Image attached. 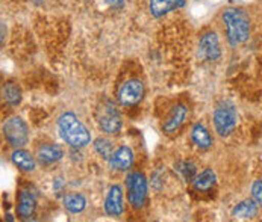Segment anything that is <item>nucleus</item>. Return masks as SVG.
<instances>
[{"mask_svg": "<svg viewBox=\"0 0 262 222\" xmlns=\"http://www.w3.org/2000/svg\"><path fill=\"white\" fill-rule=\"evenodd\" d=\"M105 212L108 216L118 218L124 212V203H123V189L120 185H113L110 187L106 198H105Z\"/></svg>", "mask_w": 262, "mask_h": 222, "instance_id": "obj_9", "label": "nucleus"}, {"mask_svg": "<svg viewBox=\"0 0 262 222\" xmlns=\"http://www.w3.org/2000/svg\"><path fill=\"white\" fill-rule=\"evenodd\" d=\"M64 207L70 213H80L86 207V200L82 193H67L64 196Z\"/></svg>", "mask_w": 262, "mask_h": 222, "instance_id": "obj_19", "label": "nucleus"}, {"mask_svg": "<svg viewBox=\"0 0 262 222\" xmlns=\"http://www.w3.org/2000/svg\"><path fill=\"white\" fill-rule=\"evenodd\" d=\"M126 189H127V200L129 204L134 209H143L147 200V179L143 172L135 171V172H129L126 177Z\"/></svg>", "mask_w": 262, "mask_h": 222, "instance_id": "obj_4", "label": "nucleus"}, {"mask_svg": "<svg viewBox=\"0 0 262 222\" xmlns=\"http://www.w3.org/2000/svg\"><path fill=\"white\" fill-rule=\"evenodd\" d=\"M62 187H64V180L59 177V179H56V180H55V183H53V189H55V192H59Z\"/></svg>", "mask_w": 262, "mask_h": 222, "instance_id": "obj_24", "label": "nucleus"}, {"mask_svg": "<svg viewBox=\"0 0 262 222\" xmlns=\"http://www.w3.org/2000/svg\"><path fill=\"white\" fill-rule=\"evenodd\" d=\"M2 94H3V98L8 105L11 106H17L20 105L21 102V89L17 83L14 82H8L3 85V89H2Z\"/></svg>", "mask_w": 262, "mask_h": 222, "instance_id": "obj_20", "label": "nucleus"}, {"mask_svg": "<svg viewBox=\"0 0 262 222\" xmlns=\"http://www.w3.org/2000/svg\"><path fill=\"white\" fill-rule=\"evenodd\" d=\"M144 97V85L138 79H130L123 83L118 91V102L123 106H135Z\"/></svg>", "mask_w": 262, "mask_h": 222, "instance_id": "obj_7", "label": "nucleus"}, {"mask_svg": "<svg viewBox=\"0 0 262 222\" xmlns=\"http://www.w3.org/2000/svg\"><path fill=\"white\" fill-rule=\"evenodd\" d=\"M2 44H5V24H2Z\"/></svg>", "mask_w": 262, "mask_h": 222, "instance_id": "obj_26", "label": "nucleus"}, {"mask_svg": "<svg viewBox=\"0 0 262 222\" xmlns=\"http://www.w3.org/2000/svg\"><path fill=\"white\" fill-rule=\"evenodd\" d=\"M3 136L9 145L15 148L25 147L29 142V127L20 116H12L3 124Z\"/></svg>", "mask_w": 262, "mask_h": 222, "instance_id": "obj_5", "label": "nucleus"}, {"mask_svg": "<svg viewBox=\"0 0 262 222\" xmlns=\"http://www.w3.org/2000/svg\"><path fill=\"white\" fill-rule=\"evenodd\" d=\"M227 41L232 47L243 44L250 35V18L243 9H226L223 12Z\"/></svg>", "mask_w": 262, "mask_h": 222, "instance_id": "obj_2", "label": "nucleus"}, {"mask_svg": "<svg viewBox=\"0 0 262 222\" xmlns=\"http://www.w3.org/2000/svg\"><path fill=\"white\" fill-rule=\"evenodd\" d=\"M11 160H12V163H14L18 169H21V171H25V172H32V171H35V168H37L35 157H34L31 153H28L26 150H21V148H17V150L11 154Z\"/></svg>", "mask_w": 262, "mask_h": 222, "instance_id": "obj_15", "label": "nucleus"}, {"mask_svg": "<svg viewBox=\"0 0 262 222\" xmlns=\"http://www.w3.org/2000/svg\"><path fill=\"white\" fill-rule=\"evenodd\" d=\"M37 209V198L31 190H21L18 195L17 212L21 219H29Z\"/></svg>", "mask_w": 262, "mask_h": 222, "instance_id": "obj_14", "label": "nucleus"}, {"mask_svg": "<svg viewBox=\"0 0 262 222\" xmlns=\"http://www.w3.org/2000/svg\"><path fill=\"white\" fill-rule=\"evenodd\" d=\"M199 53L205 61H219L222 56L220 39L215 32L203 34L199 41Z\"/></svg>", "mask_w": 262, "mask_h": 222, "instance_id": "obj_8", "label": "nucleus"}, {"mask_svg": "<svg viewBox=\"0 0 262 222\" xmlns=\"http://www.w3.org/2000/svg\"><path fill=\"white\" fill-rule=\"evenodd\" d=\"M215 182H217L215 172L211 168H206L200 174L195 176V179L192 180V187L197 192H208V190H211L214 187Z\"/></svg>", "mask_w": 262, "mask_h": 222, "instance_id": "obj_16", "label": "nucleus"}, {"mask_svg": "<svg viewBox=\"0 0 262 222\" xmlns=\"http://www.w3.org/2000/svg\"><path fill=\"white\" fill-rule=\"evenodd\" d=\"M97 122H99V127L108 135H117L123 126L121 113L111 102H106L99 108Z\"/></svg>", "mask_w": 262, "mask_h": 222, "instance_id": "obj_6", "label": "nucleus"}, {"mask_svg": "<svg viewBox=\"0 0 262 222\" xmlns=\"http://www.w3.org/2000/svg\"><path fill=\"white\" fill-rule=\"evenodd\" d=\"M185 6V0H150V14L155 18L164 17L168 12L178 11Z\"/></svg>", "mask_w": 262, "mask_h": 222, "instance_id": "obj_12", "label": "nucleus"}, {"mask_svg": "<svg viewBox=\"0 0 262 222\" xmlns=\"http://www.w3.org/2000/svg\"><path fill=\"white\" fill-rule=\"evenodd\" d=\"M188 116V109L185 105H176L171 112L168 113L167 119L164 121L162 124V130L167 133V135H173L176 132L181 130V127L184 126L185 119Z\"/></svg>", "mask_w": 262, "mask_h": 222, "instance_id": "obj_10", "label": "nucleus"}, {"mask_svg": "<svg viewBox=\"0 0 262 222\" xmlns=\"http://www.w3.org/2000/svg\"><path fill=\"white\" fill-rule=\"evenodd\" d=\"M214 129L219 136H229L238 124V112L230 102H222L214 111Z\"/></svg>", "mask_w": 262, "mask_h": 222, "instance_id": "obj_3", "label": "nucleus"}, {"mask_svg": "<svg viewBox=\"0 0 262 222\" xmlns=\"http://www.w3.org/2000/svg\"><path fill=\"white\" fill-rule=\"evenodd\" d=\"M94 150H96V153L102 157V159H105V160H110L111 157H113L114 154V147H113V142L110 141V139H106V138H97L96 141H94Z\"/></svg>", "mask_w": 262, "mask_h": 222, "instance_id": "obj_21", "label": "nucleus"}, {"mask_svg": "<svg viewBox=\"0 0 262 222\" xmlns=\"http://www.w3.org/2000/svg\"><path fill=\"white\" fill-rule=\"evenodd\" d=\"M256 213H258V204L255 200H244L238 203L232 210V216L236 219H250L255 218Z\"/></svg>", "mask_w": 262, "mask_h": 222, "instance_id": "obj_17", "label": "nucleus"}, {"mask_svg": "<svg viewBox=\"0 0 262 222\" xmlns=\"http://www.w3.org/2000/svg\"><path fill=\"white\" fill-rule=\"evenodd\" d=\"M174 169L178 172H181V176L187 180V182H192L197 176V166L189 162V160H182V162H178L174 163Z\"/></svg>", "mask_w": 262, "mask_h": 222, "instance_id": "obj_22", "label": "nucleus"}, {"mask_svg": "<svg viewBox=\"0 0 262 222\" xmlns=\"http://www.w3.org/2000/svg\"><path fill=\"white\" fill-rule=\"evenodd\" d=\"M252 198L256 201L258 206L262 207V180H255L252 185Z\"/></svg>", "mask_w": 262, "mask_h": 222, "instance_id": "obj_23", "label": "nucleus"}, {"mask_svg": "<svg viewBox=\"0 0 262 222\" xmlns=\"http://www.w3.org/2000/svg\"><path fill=\"white\" fill-rule=\"evenodd\" d=\"M108 162L115 171H127L134 163V151L127 145H121L114 151L113 157Z\"/></svg>", "mask_w": 262, "mask_h": 222, "instance_id": "obj_11", "label": "nucleus"}, {"mask_svg": "<svg viewBox=\"0 0 262 222\" xmlns=\"http://www.w3.org/2000/svg\"><path fill=\"white\" fill-rule=\"evenodd\" d=\"M191 139L195 144V147L202 148V150H206L212 145V138H211L208 129L200 122L194 124V127L191 130Z\"/></svg>", "mask_w": 262, "mask_h": 222, "instance_id": "obj_18", "label": "nucleus"}, {"mask_svg": "<svg viewBox=\"0 0 262 222\" xmlns=\"http://www.w3.org/2000/svg\"><path fill=\"white\" fill-rule=\"evenodd\" d=\"M58 130L64 142L70 147L83 148L91 142V135L85 124L73 112H66L58 118Z\"/></svg>", "mask_w": 262, "mask_h": 222, "instance_id": "obj_1", "label": "nucleus"}, {"mask_svg": "<svg viewBox=\"0 0 262 222\" xmlns=\"http://www.w3.org/2000/svg\"><path fill=\"white\" fill-rule=\"evenodd\" d=\"M64 157V150L56 144H42L37 148V159L42 165H53Z\"/></svg>", "mask_w": 262, "mask_h": 222, "instance_id": "obj_13", "label": "nucleus"}, {"mask_svg": "<svg viewBox=\"0 0 262 222\" xmlns=\"http://www.w3.org/2000/svg\"><path fill=\"white\" fill-rule=\"evenodd\" d=\"M106 3H110L113 8H121L123 3H124V0H106Z\"/></svg>", "mask_w": 262, "mask_h": 222, "instance_id": "obj_25", "label": "nucleus"}]
</instances>
